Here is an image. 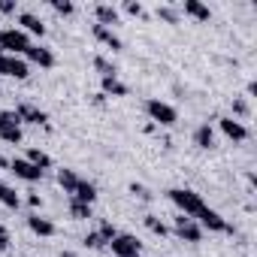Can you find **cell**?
Segmentation results:
<instances>
[{"instance_id": "6", "label": "cell", "mask_w": 257, "mask_h": 257, "mask_svg": "<svg viewBox=\"0 0 257 257\" xmlns=\"http://www.w3.org/2000/svg\"><path fill=\"white\" fill-rule=\"evenodd\" d=\"M197 218H200V227H203V230H212V233H233V227H230L215 209H209V206H206Z\"/></svg>"}, {"instance_id": "35", "label": "cell", "mask_w": 257, "mask_h": 257, "mask_svg": "<svg viewBox=\"0 0 257 257\" xmlns=\"http://www.w3.org/2000/svg\"><path fill=\"white\" fill-rule=\"evenodd\" d=\"M233 112H236V115H248V103H245V100H236V103H233Z\"/></svg>"}, {"instance_id": "28", "label": "cell", "mask_w": 257, "mask_h": 257, "mask_svg": "<svg viewBox=\"0 0 257 257\" xmlns=\"http://www.w3.org/2000/svg\"><path fill=\"white\" fill-rule=\"evenodd\" d=\"M94 67H97V70L103 73V79H109V76H115V67H112V64H109L106 58H94Z\"/></svg>"}, {"instance_id": "19", "label": "cell", "mask_w": 257, "mask_h": 257, "mask_svg": "<svg viewBox=\"0 0 257 257\" xmlns=\"http://www.w3.org/2000/svg\"><path fill=\"white\" fill-rule=\"evenodd\" d=\"M58 185L64 188V194H73L76 185H79V176L73 170H58Z\"/></svg>"}, {"instance_id": "13", "label": "cell", "mask_w": 257, "mask_h": 257, "mask_svg": "<svg viewBox=\"0 0 257 257\" xmlns=\"http://www.w3.org/2000/svg\"><path fill=\"white\" fill-rule=\"evenodd\" d=\"M91 34H94V40H97V43H103L106 49H112V52H118V49H121V40H118V37H115L109 28H103V25H94V31H91Z\"/></svg>"}, {"instance_id": "7", "label": "cell", "mask_w": 257, "mask_h": 257, "mask_svg": "<svg viewBox=\"0 0 257 257\" xmlns=\"http://www.w3.org/2000/svg\"><path fill=\"white\" fill-rule=\"evenodd\" d=\"M0 76H13V79H28V61L16 58V55H4L0 58Z\"/></svg>"}, {"instance_id": "29", "label": "cell", "mask_w": 257, "mask_h": 257, "mask_svg": "<svg viewBox=\"0 0 257 257\" xmlns=\"http://www.w3.org/2000/svg\"><path fill=\"white\" fill-rule=\"evenodd\" d=\"M85 245H88V248H103L106 242L100 239V233H88V236H85Z\"/></svg>"}, {"instance_id": "9", "label": "cell", "mask_w": 257, "mask_h": 257, "mask_svg": "<svg viewBox=\"0 0 257 257\" xmlns=\"http://www.w3.org/2000/svg\"><path fill=\"white\" fill-rule=\"evenodd\" d=\"M10 167H13V173H16L19 179H25V182H40V179H43V170H37L28 158H16V161H10Z\"/></svg>"}, {"instance_id": "37", "label": "cell", "mask_w": 257, "mask_h": 257, "mask_svg": "<svg viewBox=\"0 0 257 257\" xmlns=\"http://www.w3.org/2000/svg\"><path fill=\"white\" fill-rule=\"evenodd\" d=\"M4 167H10V161H7L4 155H0V170H4Z\"/></svg>"}, {"instance_id": "25", "label": "cell", "mask_w": 257, "mask_h": 257, "mask_svg": "<svg viewBox=\"0 0 257 257\" xmlns=\"http://www.w3.org/2000/svg\"><path fill=\"white\" fill-rule=\"evenodd\" d=\"M146 227H149L155 236H167V233H170V230H167V224H164L161 218H155V215H149V218H146Z\"/></svg>"}, {"instance_id": "18", "label": "cell", "mask_w": 257, "mask_h": 257, "mask_svg": "<svg viewBox=\"0 0 257 257\" xmlns=\"http://www.w3.org/2000/svg\"><path fill=\"white\" fill-rule=\"evenodd\" d=\"M94 13H97V22H100L103 28H106V25H118V10H115V7H109V4H100Z\"/></svg>"}, {"instance_id": "11", "label": "cell", "mask_w": 257, "mask_h": 257, "mask_svg": "<svg viewBox=\"0 0 257 257\" xmlns=\"http://www.w3.org/2000/svg\"><path fill=\"white\" fill-rule=\"evenodd\" d=\"M16 115L22 118V124L28 121V124H46L49 121V115L40 109V106H34V103H22L19 109H16Z\"/></svg>"}, {"instance_id": "12", "label": "cell", "mask_w": 257, "mask_h": 257, "mask_svg": "<svg viewBox=\"0 0 257 257\" xmlns=\"http://www.w3.org/2000/svg\"><path fill=\"white\" fill-rule=\"evenodd\" d=\"M25 58L28 61H34V64H40V67H55V55L49 52V49H43V46H31L28 52H25Z\"/></svg>"}, {"instance_id": "20", "label": "cell", "mask_w": 257, "mask_h": 257, "mask_svg": "<svg viewBox=\"0 0 257 257\" xmlns=\"http://www.w3.org/2000/svg\"><path fill=\"white\" fill-rule=\"evenodd\" d=\"M194 143H197L200 149H212V146H215V134H212V127H209V124L197 127V134H194Z\"/></svg>"}, {"instance_id": "5", "label": "cell", "mask_w": 257, "mask_h": 257, "mask_svg": "<svg viewBox=\"0 0 257 257\" xmlns=\"http://www.w3.org/2000/svg\"><path fill=\"white\" fill-rule=\"evenodd\" d=\"M109 248H112L115 257H143V242H140L137 236H124V233H118V236L109 242Z\"/></svg>"}, {"instance_id": "30", "label": "cell", "mask_w": 257, "mask_h": 257, "mask_svg": "<svg viewBox=\"0 0 257 257\" xmlns=\"http://www.w3.org/2000/svg\"><path fill=\"white\" fill-rule=\"evenodd\" d=\"M158 16H161L164 22H170V25H176V22H179V19H176V13H173L170 7H161V10H158Z\"/></svg>"}, {"instance_id": "39", "label": "cell", "mask_w": 257, "mask_h": 257, "mask_svg": "<svg viewBox=\"0 0 257 257\" xmlns=\"http://www.w3.org/2000/svg\"><path fill=\"white\" fill-rule=\"evenodd\" d=\"M0 58H4V52H0Z\"/></svg>"}, {"instance_id": "32", "label": "cell", "mask_w": 257, "mask_h": 257, "mask_svg": "<svg viewBox=\"0 0 257 257\" xmlns=\"http://www.w3.org/2000/svg\"><path fill=\"white\" fill-rule=\"evenodd\" d=\"M10 242H13V239H10V230L0 224V251H7V248H10Z\"/></svg>"}, {"instance_id": "27", "label": "cell", "mask_w": 257, "mask_h": 257, "mask_svg": "<svg viewBox=\"0 0 257 257\" xmlns=\"http://www.w3.org/2000/svg\"><path fill=\"white\" fill-rule=\"evenodd\" d=\"M97 233H100V239H103V242H106V245H109V242H112V239H115V236H118V230H115V224H109V221H103V224H100V230H97Z\"/></svg>"}, {"instance_id": "23", "label": "cell", "mask_w": 257, "mask_h": 257, "mask_svg": "<svg viewBox=\"0 0 257 257\" xmlns=\"http://www.w3.org/2000/svg\"><path fill=\"white\" fill-rule=\"evenodd\" d=\"M28 161H31V164L37 167V170H43V173H46V170L52 167V158H49L46 152H40V149H31V152H28Z\"/></svg>"}, {"instance_id": "15", "label": "cell", "mask_w": 257, "mask_h": 257, "mask_svg": "<svg viewBox=\"0 0 257 257\" xmlns=\"http://www.w3.org/2000/svg\"><path fill=\"white\" fill-rule=\"evenodd\" d=\"M73 200H79V203H94L97 200V188L91 185V182H85V179H79V185H76V191H73Z\"/></svg>"}, {"instance_id": "36", "label": "cell", "mask_w": 257, "mask_h": 257, "mask_svg": "<svg viewBox=\"0 0 257 257\" xmlns=\"http://www.w3.org/2000/svg\"><path fill=\"white\" fill-rule=\"evenodd\" d=\"M28 203H31L34 209H40V206H43V197H40V194H31V197H28Z\"/></svg>"}, {"instance_id": "38", "label": "cell", "mask_w": 257, "mask_h": 257, "mask_svg": "<svg viewBox=\"0 0 257 257\" xmlns=\"http://www.w3.org/2000/svg\"><path fill=\"white\" fill-rule=\"evenodd\" d=\"M61 257H76V254H73V251H64V254H61Z\"/></svg>"}, {"instance_id": "4", "label": "cell", "mask_w": 257, "mask_h": 257, "mask_svg": "<svg viewBox=\"0 0 257 257\" xmlns=\"http://www.w3.org/2000/svg\"><path fill=\"white\" fill-rule=\"evenodd\" d=\"M0 140L10 146L22 143V118L16 112H0Z\"/></svg>"}, {"instance_id": "21", "label": "cell", "mask_w": 257, "mask_h": 257, "mask_svg": "<svg viewBox=\"0 0 257 257\" xmlns=\"http://www.w3.org/2000/svg\"><path fill=\"white\" fill-rule=\"evenodd\" d=\"M0 203H4L7 209H19V203H22V200H19V194H16L10 185L0 182Z\"/></svg>"}, {"instance_id": "31", "label": "cell", "mask_w": 257, "mask_h": 257, "mask_svg": "<svg viewBox=\"0 0 257 257\" xmlns=\"http://www.w3.org/2000/svg\"><path fill=\"white\" fill-rule=\"evenodd\" d=\"M131 194H137L140 200H149V197H152V194H149V188H146V185H137V182L131 185Z\"/></svg>"}, {"instance_id": "34", "label": "cell", "mask_w": 257, "mask_h": 257, "mask_svg": "<svg viewBox=\"0 0 257 257\" xmlns=\"http://www.w3.org/2000/svg\"><path fill=\"white\" fill-rule=\"evenodd\" d=\"M0 13H4V16L16 13V4H13V0H0Z\"/></svg>"}, {"instance_id": "24", "label": "cell", "mask_w": 257, "mask_h": 257, "mask_svg": "<svg viewBox=\"0 0 257 257\" xmlns=\"http://www.w3.org/2000/svg\"><path fill=\"white\" fill-rule=\"evenodd\" d=\"M70 215H73L76 221H85V218H91V206H88V203L73 200V203H70Z\"/></svg>"}, {"instance_id": "16", "label": "cell", "mask_w": 257, "mask_h": 257, "mask_svg": "<svg viewBox=\"0 0 257 257\" xmlns=\"http://www.w3.org/2000/svg\"><path fill=\"white\" fill-rule=\"evenodd\" d=\"M28 227L37 233V236H55V224L49 218H40V215H31L28 218Z\"/></svg>"}, {"instance_id": "1", "label": "cell", "mask_w": 257, "mask_h": 257, "mask_svg": "<svg viewBox=\"0 0 257 257\" xmlns=\"http://www.w3.org/2000/svg\"><path fill=\"white\" fill-rule=\"evenodd\" d=\"M31 49V37L19 28H10V31H0V52L4 55H25Z\"/></svg>"}, {"instance_id": "2", "label": "cell", "mask_w": 257, "mask_h": 257, "mask_svg": "<svg viewBox=\"0 0 257 257\" xmlns=\"http://www.w3.org/2000/svg\"><path fill=\"white\" fill-rule=\"evenodd\" d=\"M170 194V200L182 209V215H200L203 209H206V203H203V197L200 194H194V191H188V188H173V191H167Z\"/></svg>"}, {"instance_id": "14", "label": "cell", "mask_w": 257, "mask_h": 257, "mask_svg": "<svg viewBox=\"0 0 257 257\" xmlns=\"http://www.w3.org/2000/svg\"><path fill=\"white\" fill-rule=\"evenodd\" d=\"M19 25H25V34H34V37H46V25L34 16V13H22L19 16Z\"/></svg>"}, {"instance_id": "10", "label": "cell", "mask_w": 257, "mask_h": 257, "mask_svg": "<svg viewBox=\"0 0 257 257\" xmlns=\"http://www.w3.org/2000/svg\"><path fill=\"white\" fill-rule=\"evenodd\" d=\"M218 124H221V134H224L227 140H233V143L248 140V127H245L242 121H236V118H221Z\"/></svg>"}, {"instance_id": "33", "label": "cell", "mask_w": 257, "mask_h": 257, "mask_svg": "<svg viewBox=\"0 0 257 257\" xmlns=\"http://www.w3.org/2000/svg\"><path fill=\"white\" fill-rule=\"evenodd\" d=\"M124 10L131 13V16H143V4H137V0H127V4H124Z\"/></svg>"}, {"instance_id": "26", "label": "cell", "mask_w": 257, "mask_h": 257, "mask_svg": "<svg viewBox=\"0 0 257 257\" xmlns=\"http://www.w3.org/2000/svg\"><path fill=\"white\" fill-rule=\"evenodd\" d=\"M49 4H52V10L58 13V16H73V4H70V0H49Z\"/></svg>"}, {"instance_id": "8", "label": "cell", "mask_w": 257, "mask_h": 257, "mask_svg": "<svg viewBox=\"0 0 257 257\" xmlns=\"http://www.w3.org/2000/svg\"><path fill=\"white\" fill-rule=\"evenodd\" d=\"M176 233H179L185 242H200V239H203V227H200L194 218H188V215H179V218H176Z\"/></svg>"}, {"instance_id": "17", "label": "cell", "mask_w": 257, "mask_h": 257, "mask_svg": "<svg viewBox=\"0 0 257 257\" xmlns=\"http://www.w3.org/2000/svg\"><path fill=\"white\" fill-rule=\"evenodd\" d=\"M185 16H191V19H197V22H209V7L206 4H200V0H185Z\"/></svg>"}, {"instance_id": "22", "label": "cell", "mask_w": 257, "mask_h": 257, "mask_svg": "<svg viewBox=\"0 0 257 257\" xmlns=\"http://www.w3.org/2000/svg\"><path fill=\"white\" fill-rule=\"evenodd\" d=\"M103 94H112V97H127V85H121L115 76L103 79Z\"/></svg>"}, {"instance_id": "3", "label": "cell", "mask_w": 257, "mask_h": 257, "mask_svg": "<svg viewBox=\"0 0 257 257\" xmlns=\"http://www.w3.org/2000/svg\"><path fill=\"white\" fill-rule=\"evenodd\" d=\"M146 112L152 115V121H158L161 127H173L176 121H179V112L170 106V103H164V100H158V97H152V100H146Z\"/></svg>"}]
</instances>
